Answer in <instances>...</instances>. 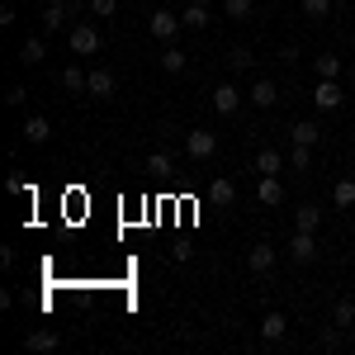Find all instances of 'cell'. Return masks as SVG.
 Listing matches in <instances>:
<instances>
[{
  "label": "cell",
  "instance_id": "6da1fadb",
  "mask_svg": "<svg viewBox=\"0 0 355 355\" xmlns=\"http://www.w3.org/2000/svg\"><path fill=\"white\" fill-rule=\"evenodd\" d=\"M185 152H190L194 162H209V157L218 152V133H214V128H190V137H185Z\"/></svg>",
  "mask_w": 355,
  "mask_h": 355
},
{
  "label": "cell",
  "instance_id": "7a4b0ae2",
  "mask_svg": "<svg viewBox=\"0 0 355 355\" xmlns=\"http://www.w3.org/2000/svg\"><path fill=\"white\" fill-rule=\"evenodd\" d=\"M71 53H76V57L100 53V28H95V24H76V28H71Z\"/></svg>",
  "mask_w": 355,
  "mask_h": 355
},
{
  "label": "cell",
  "instance_id": "3957f363",
  "mask_svg": "<svg viewBox=\"0 0 355 355\" xmlns=\"http://www.w3.org/2000/svg\"><path fill=\"white\" fill-rule=\"evenodd\" d=\"M341 100H346V90L336 81H327V76L313 85V105H318V110H341Z\"/></svg>",
  "mask_w": 355,
  "mask_h": 355
},
{
  "label": "cell",
  "instance_id": "277c9868",
  "mask_svg": "<svg viewBox=\"0 0 355 355\" xmlns=\"http://www.w3.org/2000/svg\"><path fill=\"white\" fill-rule=\"evenodd\" d=\"M180 24H185V19H180L175 10H157L147 28H152V38H162V43H166V38H175V33H180Z\"/></svg>",
  "mask_w": 355,
  "mask_h": 355
},
{
  "label": "cell",
  "instance_id": "5b68a950",
  "mask_svg": "<svg viewBox=\"0 0 355 355\" xmlns=\"http://www.w3.org/2000/svg\"><path fill=\"white\" fill-rule=\"evenodd\" d=\"M214 110H218L223 119H227V114H237V110H242V90H237L232 81H223L218 90H214Z\"/></svg>",
  "mask_w": 355,
  "mask_h": 355
},
{
  "label": "cell",
  "instance_id": "8992f818",
  "mask_svg": "<svg viewBox=\"0 0 355 355\" xmlns=\"http://www.w3.org/2000/svg\"><path fill=\"white\" fill-rule=\"evenodd\" d=\"M246 266H251V275H270L275 270V246L270 242H256L251 251H246Z\"/></svg>",
  "mask_w": 355,
  "mask_h": 355
},
{
  "label": "cell",
  "instance_id": "52a82bcc",
  "mask_svg": "<svg viewBox=\"0 0 355 355\" xmlns=\"http://www.w3.org/2000/svg\"><path fill=\"white\" fill-rule=\"evenodd\" d=\"M289 256H294V266H308V261L318 256V237H313V232H299V227H294V242H289Z\"/></svg>",
  "mask_w": 355,
  "mask_h": 355
},
{
  "label": "cell",
  "instance_id": "ba28073f",
  "mask_svg": "<svg viewBox=\"0 0 355 355\" xmlns=\"http://www.w3.org/2000/svg\"><path fill=\"white\" fill-rule=\"evenodd\" d=\"M48 137H53V123H48L43 114H28V119H24V142L38 147V142H48Z\"/></svg>",
  "mask_w": 355,
  "mask_h": 355
},
{
  "label": "cell",
  "instance_id": "9c48e42d",
  "mask_svg": "<svg viewBox=\"0 0 355 355\" xmlns=\"http://www.w3.org/2000/svg\"><path fill=\"white\" fill-rule=\"evenodd\" d=\"M318 223H322V209L318 204H294V227L299 232H318Z\"/></svg>",
  "mask_w": 355,
  "mask_h": 355
},
{
  "label": "cell",
  "instance_id": "30bf717a",
  "mask_svg": "<svg viewBox=\"0 0 355 355\" xmlns=\"http://www.w3.org/2000/svg\"><path fill=\"white\" fill-rule=\"evenodd\" d=\"M246 95H251V105H256V110H270L275 100H279V85H275V81H256Z\"/></svg>",
  "mask_w": 355,
  "mask_h": 355
},
{
  "label": "cell",
  "instance_id": "8fae6325",
  "mask_svg": "<svg viewBox=\"0 0 355 355\" xmlns=\"http://www.w3.org/2000/svg\"><path fill=\"white\" fill-rule=\"evenodd\" d=\"M284 331H289L284 313H266L261 318V341H284Z\"/></svg>",
  "mask_w": 355,
  "mask_h": 355
},
{
  "label": "cell",
  "instance_id": "7c38bea8",
  "mask_svg": "<svg viewBox=\"0 0 355 355\" xmlns=\"http://www.w3.org/2000/svg\"><path fill=\"white\" fill-rule=\"evenodd\" d=\"M289 137H294L299 147H313V142L322 137V128H318L313 119H299V123H289Z\"/></svg>",
  "mask_w": 355,
  "mask_h": 355
},
{
  "label": "cell",
  "instance_id": "4fadbf2b",
  "mask_svg": "<svg viewBox=\"0 0 355 355\" xmlns=\"http://www.w3.org/2000/svg\"><path fill=\"white\" fill-rule=\"evenodd\" d=\"M284 166H289V162H284L275 147H261V152H256V171H261V175H279Z\"/></svg>",
  "mask_w": 355,
  "mask_h": 355
},
{
  "label": "cell",
  "instance_id": "5bb4252c",
  "mask_svg": "<svg viewBox=\"0 0 355 355\" xmlns=\"http://www.w3.org/2000/svg\"><path fill=\"white\" fill-rule=\"evenodd\" d=\"M85 95H95V100H110V95H114V76H110V71H90V81H85Z\"/></svg>",
  "mask_w": 355,
  "mask_h": 355
},
{
  "label": "cell",
  "instance_id": "9a60e30c",
  "mask_svg": "<svg viewBox=\"0 0 355 355\" xmlns=\"http://www.w3.org/2000/svg\"><path fill=\"white\" fill-rule=\"evenodd\" d=\"M57 346H62L57 331H28L24 336V351H57Z\"/></svg>",
  "mask_w": 355,
  "mask_h": 355
},
{
  "label": "cell",
  "instance_id": "2e32d148",
  "mask_svg": "<svg viewBox=\"0 0 355 355\" xmlns=\"http://www.w3.org/2000/svg\"><path fill=\"white\" fill-rule=\"evenodd\" d=\"M180 19H185V28H209L214 10H209V5H185V10H180Z\"/></svg>",
  "mask_w": 355,
  "mask_h": 355
},
{
  "label": "cell",
  "instance_id": "e0dca14e",
  "mask_svg": "<svg viewBox=\"0 0 355 355\" xmlns=\"http://www.w3.org/2000/svg\"><path fill=\"white\" fill-rule=\"evenodd\" d=\"M85 81H90V76H85L81 67H62V76H57V85H62V90H71V95H81Z\"/></svg>",
  "mask_w": 355,
  "mask_h": 355
},
{
  "label": "cell",
  "instance_id": "ac0fdd59",
  "mask_svg": "<svg viewBox=\"0 0 355 355\" xmlns=\"http://www.w3.org/2000/svg\"><path fill=\"white\" fill-rule=\"evenodd\" d=\"M284 190H279V180L275 175H261V185H256V204H279Z\"/></svg>",
  "mask_w": 355,
  "mask_h": 355
},
{
  "label": "cell",
  "instance_id": "d6986e66",
  "mask_svg": "<svg viewBox=\"0 0 355 355\" xmlns=\"http://www.w3.org/2000/svg\"><path fill=\"white\" fill-rule=\"evenodd\" d=\"M313 67H318V76H327V81L341 76V57H336V53H318V57H313Z\"/></svg>",
  "mask_w": 355,
  "mask_h": 355
},
{
  "label": "cell",
  "instance_id": "ffe728a7",
  "mask_svg": "<svg viewBox=\"0 0 355 355\" xmlns=\"http://www.w3.org/2000/svg\"><path fill=\"white\" fill-rule=\"evenodd\" d=\"M331 327H346V331L355 327V303L351 299H341L336 308H331Z\"/></svg>",
  "mask_w": 355,
  "mask_h": 355
},
{
  "label": "cell",
  "instance_id": "44dd1931",
  "mask_svg": "<svg viewBox=\"0 0 355 355\" xmlns=\"http://www.w3.org/2000/svg\"><path fill=\"white\" fill-rule=\"evenodd\" d=\"M67 24V5H43V33H57Z\"/></svg>",
  "mask_w": 355,
  "mask_h": 355
},
{
  "label": "cell",
  "instance_id": "7402d4cb",
  "mask_svg": "<svg viewBox=\"0 0 355 355\" xmlns=\"http://www.w3.org/2000/svg\"><path fill=\"white\" fill-rule=\"evenodd\" d=\"M331 204H336V209H351L355 204V180H336V185H331Z\"/></svg>",
  "mask_w": 355,
  "mask_h": 355
},
{
  "label": "cell",
  "instance_id": "603a6c76",
  "mask_svg": "<svg viewBox=\"0 0 355 355\" xmlns=\"http://www.w3.org/2000/svg\"><path fill=\"white\" fill-rule=\"evenodd\" d=\"M43 57H48V43H43V38H24L19 62H28V67H33V62H43Z\"/></svg>",
  "mask_w": 355,
  "mask_h": 355
},
{
  "label": "cell",
  "instance_id": "cb8c5ba5",
  "mask_svg": "<svg viewBox=\"0 0 355 355\" xmlns=\"http://www.w3.org/2000/svg\"><path fill=\"white\" fill-rule=\"evenodd\" d=\"M223 15H227V19H251L256 5H251V0H223Z\"/></svg>",
  "mask_w": 355,
  "mask_h": 355
},
{
  "label": "cell",
  "instance_id": "d4e9b609",
  "mask_svg": "<svg viewBox=\"0 0 355 355\" xmlns=\"http://www.w3.org/2000/svg\"><path fill=\"white\" fill-rule=\"evenodd\" d=\"M232 180H214V185H209V199H214V204H218V209H227V204H232Z\"/></svg>",
  "mask_w": 355,
  "mask_h": 355
},
{
  "label": "cell",
  "instance_id": "484cf974",
  "mask_svg": "<svg viewBox=\"0 0 355 355\" xmlns=\"http://www.w3.org/2000/svg\"><path fill=\"white\" fill-rule=\"evenodd\" d=\"M162 71H171V76L185 71V53H180V48H166V53H162Z\"/></svg>",
  "mask_w": 355,
  "mask_h": 355
},
{
  "label": "cell",
  "instance_id": "4316f807",
  "mask_svg": "<svg viewBox=\"0 0 355 355\" xmlns=\"http://www.w3.org/2000/svg\"><path fill=\"white\" fill-rule=\"evenodd\" d=\"M289 166H294V171H308V166H313V147H299V142H294V152H289Z\"/></svg>",
  "mask_w": 355,
  "mask_h": 355
},
{
  "label": "cell",
  "instance_id": "83f0119b",
  "mask_svg": "<svg viewBox=\"0 0 355 355\" xmlns=\"http://www.w3.org/2000/svg\"><path fill=\"white\" fill-rule=\"evenodd\" d=\"M303 15H308V19H327L331 0H303Z\"/></svg>",
  "mask_w": 355,
  "mask_h": 355
},
{
  "label": "cell",
  "instance_id": "f1b7e54d",
  "mask_svg": "<svg viewBox=\"0 0 355 355\" xmlns=\"http://www.w3.org/2000/svg\"><path fill=\"white\" fill-rule=\"evenodd\" d=\"M147 171L166 175V171H171V152H152V157H147Z\"/></svg>",
  "mask_w": 355,
  "mask_h": 355
},
{
  "label": "cell",
  "instance_id": "f546056e",
  "mask_svg": "<svg viewBox=\"0 0 355 355\" xmlns=\"http://www.w3.org/2000/svg\"><path fill=\"white\" fill-rule=\"evenodd\" d=\"M251 62H256L251 48H232V67H237V71H251Z\"/></svg>",
  "mask_w": 355,
  "mask_h": 355
},
{
  "label": "cell",
  "instance_id": "4dcf8cb0",
  "mask_svg": "<svg viewBox=\"0 0 355 355\" xmlns=\"http://www.w3.org/2000/svg\"><path fill=\"white\" fill-rule=\"evenodd\" d=\"M114 10H119V0H90V15H105L110 19Z\"/></svg>",
  "mask_w": 355,
  "mask_h": 355
},
{
  "label": "cell",
  "instance_id": "1f68e13d",
  "mask_svg": "<svg viewBox=\"0 0 355 355\" xmlns=\"http://www.w3.org/2000/svg\"><path fill=\"white\" fill-rule=\"evenodd\" d=\"M5 105H15V110H19V105H24V85H10V90H5Z\"/></svg>",
  "mask_w": 355,
  "mask_h": 355
},
{
  "label": "cell",
  "instance_id": "d6a6232c",
  "mask_svg": "<svg viewBox=\"0 0 355 355\" xmlns=\"http://www.w3.org/2000/svg\"><path fill=\"white\" fill-rule=\"evenodd\" d=\"M171 256H175V261H190V242H185V237H180V242L171 246Z\"/></svg>",
  "mask_w": 355,
  "mask_h": 355
},
{
  "label": "cell",
  "instance_id": "836d02e7",
  "mask_svg": "<svg viewBox=\"0 0 355 355\" xmlns=\"http://www.w3.org/2000/svg\"><path fill=\"white\" fill-rule=\"evenodd\" d=\"M185 5H214V0H185Z\"/></svg>",
  "mask_w": 355,
  "mask_h": 355
},
{
  "label": "cell",
  "instance_id": "e575fe53",
  "mask_svg": "<svg viewBox=\"0 0 355 355\" xmlns=\"http://www.w3.org/2000/svg\"><path fill=\"white\" fill-rule=\"evenodd\" d=\"M346 341H351V346H355V327H351V336H346Z\"/></svg>",
  "mask_w": 355,
  "mask_h": 355
},
{
  "label": "cell",
  "instance_id": "d590c367",
  "mask_svg": "<svg viewBox=\"0 0 355 355\" xmlns=\"http://www.w3.org/2000/svg\"><path fill=\"white\" fill-rule=\"evenodd\" d=\"M48 5H67V0H48Z\"/></svg>",
  "mask_w": 355,
  "mask_h": 355
},
{
  "label": "cell",
  "instance_id": "8d00e7d4",
  "mask_svg": "<svg viewBox=\"0 0 355 355\" xmlns=\"http://www.w3.org/2000/svg\"><path fill=\"white\" fill-rule=\"evenodd\" d=\"M351 85H355V67H351Z\"/></svg>",
  "mask_w": 355,
  "mask_h": 355
}]
</instances>
